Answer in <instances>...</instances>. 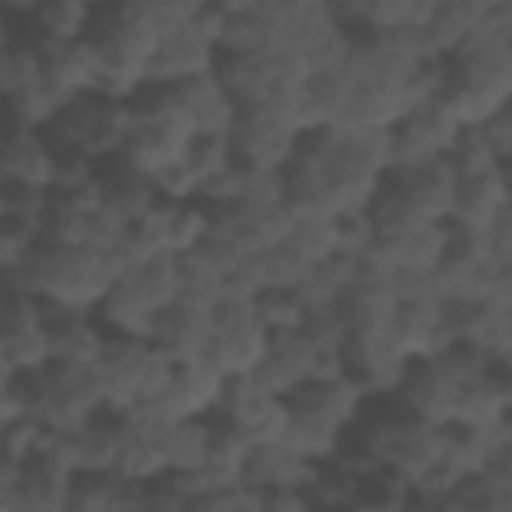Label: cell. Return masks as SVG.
Listing matches in <instances>:
<instances>
[{"label":"cell","mask_w":512,"mask_h":512,"mask_svg":"<svg viewBox=\"0 0 512 512\" xmlns=\"http://www.w3.org/2000/svg\"><path fill=\"white\" fill-rule=\"evenodd\" d=\"M392 172L388 132H304L284 168V200L292 216H356L368 212Z\"/></svg>","instance_id":"cell-1"},{"label":"cell","mask_w":512,"mask_h":512,"mask_svg":"<svg viewBox=\"0 0 512 512\" xmlns=\"http://www.w3.org/2000/svg\"><path fill=\"white\" fill-rule=\"evenodd\" d=\"M124 272H128V260L120 252L60 248V244L44 240L16 272H4V284L24 288V292H32L36 300H44L52 308L96 312Z\"/></svg>","instance_id":"cell-2"},{"label":"cell","mask_w":512,"mask_h":512,"mask_svg":"<svg viewBox=\"0 0 512 512\" xmlns=\"http://www.w3.org/2000/svg\"><path fill=\"white\" fill-rule=\"evenodd\" d=\"M184 296V260L180 256H152L132 264L116 288L96 308V320L108 328L112 340H152L156 320L176 308Z\"/></svg>","instance_id":"cell-3"},{"label":"cell","mask_w":512,"mask_h":512,"mask_svg":"<svg viewBox=\"0 0 512 512\" xmlns=\"http://www.w3.org/2000/svg\"><path fill=\"white\" fill-rule=\"evenodd\" d=\"M456 184H460V176L448 160L408 168V172H388L384 188L376 192V200L368 208L376 240L416 228V224H448L452 204H456Z\"/></svg>","instance_id":"cell-4"},{"label":"cell","mask_w":512,"mask_h":512,"mask_svg":"<svg viewBox=\"0 0 512 512\" xmlns=\"http://www.w3.org/2000/svg\"><path fill=\"white\" fill-rule=\"evenodd\" d=\"M196 140L192 124L184 120L172 88H144L140 96H132V136L120 160H128L136 172L160 180L164 172H172L188 144Z\"/></svg>","instance_id":"cell-5"},{"label":"cell","mask_w":512,"mask_h":512,"mask_svg":"<svg viewBox=\"0 0 512 512\" xmlns=\"http://www.w3.org/2000/svg\"><path fill=\"white\" fill-rule=\"evenodd\" d=\"M44 136L56 152H84L96 164H112L116 156H124L132 136V100H116L104 92L80 96L56 116Z\"/></svg>","instance_id":"cell-6"},{"label":"cell","mask_w":512,"mask_h":512,"mask_svg":"<svg viewBox=\"0 0 512 512\" xmlns=\"http://www.w3.org/2000/svg\"><path fill=\"white\" fill-rule=\"evenodd\" d=\"M172 368L176 360H168L152 340H112L104 360L96 364L112 412L152 408L164 396Z\"/></svg>","instance_id":"cell-7"},{"label":"cell","mask_w":512,"mask_h":512,"mask_svg":"<svg viewBox=\"0 0 512 512\" xmlns=\"http://www.w3.org/2000/svg\"><path fill=\"white\" fill-rule=\"evenodd\" d=\"M36 392H40L36 416L44 420L48 432H80L108 412V396L96 368L48 364L36 376Z\"/></svg>","instance_id":"cell-8"},{"label":"cell","mask_w":512,"mask_h":512,"mask_svg":"<svg viewBox=\"0 0 512 512\" xmlns=\"http://www.w3.org/2000/svg\"><path fill=\"white\" fill-rule=\"evenodd\" d=\"M52 364V336L44 300H36L24 288L4 284V344H0V368L40 376Z\"/></svg>","instance_id":"cell-9"},{"label":"cell","mask_w":512,"mask_h":512,"mask_svg":"<svg viewBox=\"0 0 512 512\" xmlns=\"http://www.w3.org/2000/svg\"><path fill=\"white\" fill-rule=\"evenodd\" d=\"M344 364L368 400H392L412 368V356L392 328H352L344 340Z\"/></svg>","instance_id":"cell-10"},{"label":"cell","mask_w":512,"mask_h":512,"mask_svg":"<svg viewBox=\"0 0 512 512\" xmlns=\"http://www.w3.org/2000/svg\"><path fill=\"white\" fill-rule=\"evenodd\" d=\"M464 124L436 100L412 108L392 132V172H408V168H424V164H436V160H448L456 140H460Z\"/></svg>","instance_id":"cell-11"},{"label":"cell","mask_w":512,"mask_h":512,"mask_svg":"<svg viewBox=\"0 0 512 512\" xmlns=\"http://www.w3.org/2000/svg\"><path fill=\"white\" fill-rule=\"evenodd\" d=\"M216 416L228 420L232 428H240L252 444H284V432H288V400L276 396L272 388H264L256 372L224 376Z\"/></svg>","instance_id":"cell-12"},{"label":"cell","mask_w":512,"mask_h":512,"mask_svg":"<svg viewBox=\"0 0 512 512\" xmlns=\"http://www.w3.org/2000/svg\"><path fill=\"white\" fill-rule=\"evenodd\" d=\"M268 344H272V332H268L264 320L256 316V304L224 300V304L216 308L208 364H216L224 376L256 372L260 360L268 356Z\"/></svg>","instance_id":"cell-13"},{"label":"cell","mask_w":512,"mask_h":512,"mask_svg":"<svg viewBox=\"0 0 512 512\" xmlns=\"http://www.w3.org/2000/svg\"><path fill=\"white\" fill-rule=\"evenodd\" d=\"M304 140V128L260 108H244L232 128V156L252 172H284Z\"/></svg>","instance_id":"cell-14"},{"label":"cell","mask_w":512,"mask_h":512,"mask_svg":"<svg viewBox=\"0 0 512 512\" xmlns=\"http://www.w3.org/2000/svg\"><path fill=\"white\" fill-rule=\"evenodd\" d=\"M492 240L488 232L448 224V248L436 268L444 300H492Z\"/></svg>","instance_id":"cell-15"},{"label":"cell","mask_w":512,"mask_h":512,"mask_svg":"<svg viewBox=\"0 0 512 512\" xmlns=\"http://www.w3.org/2000/svg\"><path fill=\"white\" fill-rule=\"evenodd\" d=\"M216 64H220V48L200 32L196 12H192L188 24H180L176 32H168L160 40V48L152 56V68H148V88H180L188 80L212 76Z\"/></svg>","instance_id":"cell-16"},{"label":"cell","mask_w":512,"mask_h":512,"mask_svg":"<svg viewBox=\"0 0 512 512\" xmlns=\"http://www.w3.org/2000/svg\"><path fill=\"white\" fill-rule=\"evenodd\" d=\"M220 392H224V372L208 360L196 364H176L164 396L144 408L156 412L160 420H196V416H216L220 412Z\"/></svg>","instance_id":"cell-17"},{"label":"cell","mask_w":512,"mask_h":512,"mask_svg":"<svg viewBox=\"0 0 512 512\" xmlns=\"http://www.w3.org/2000/svg\"><path fill=\"white\" fill-rule=\"evenodd\" d=\"M448 332L452 344H468L484 352L492 364L512 348V308L496 300H448Z\"/></svg>","instance_id":"cell-18"},{"label":"cell","mask_w":512,"mask_h":512,"mask_svg":"<svg viewBox=\"0 0 512 512\" xmlns=\"http://www.w3.org/2000/svg\"><path fill=\"white\" fill-rule=\"evenodd\" d=\"M460 384L436 364V360H412L400 392L392 396L400 408H408L416 420H428L436 428H448L456 420V404H460Z\"/></svg>","instance_id":"cell-19"},{"label":"cell","mask_w":512,"mask_h":512,"mask_svg":"<svg viewBox=\"0 0 512 512\" xmlns=\"http://www.w3.org/2000/svg\"><path fill=\"white\" fill-rule=\"evenodd\" d=\"M44 316H48V336H52V364L96 368L104 360L112 336L96 320V312H72V308L44 304Z\"/></svg>","instance_id":"cell-20"},{"label":"cell","mask_w":512,"mask_h":512,"mask_svg":"<svg viewBox=\"0 0 512 512\" xmlns=\"http://www.w3.org/2000/svg\"><path fill=\"white\" fill-rule=\"evenodd\" d=\"M448 300L444 296H428V300H400L396 316H392V332L404 344V352L412 360H432L436 352H444L452 344L448 332Z\"/></svg>","instance_id":"cell-21"},{"label":"cell","mask_w":512,"mask_h":512,"mask_svg":"<svg viewBox=\"0 0 512 512\" xmlns=\"http://www.w3.org/2000/svg\"><path fill=\"white\" fill-rule=\"evenodd\" d=\"M316 360H320V348L304 336V332H284V336H272L268 344V356L260 360L256 376L264 388H272L276 396H296L304 384L316 380Z\"/></svg>","instance_id":"cell-22"},{"label":"cell","mask_w":512,"mask_h":512,"mask_svg":"<svg viewBox=\"0 0 512 512\" xmlns=\"http://www.w3.org/2000/svg\"><path fill=\"white\" fill-rule=\"evenodd\" d=\"M488 12L492 4L488 0H436L432 8V20L424 28V52L432 60H452L484 24H488Z\"/></svg>","instance_id":"cell-23"},{"label":"cell","mask_w":512,"mask_h":512,"mask_svg":"<svg viewBox=\"0 0 512 512\" xmlns=\"http://www.w3.org/2000/svg\"><path fill=\"white\" fill-rule=\"evenodd\" d=\"M172 96H176V104H180V112L196 136H232V128L240 120V104L228 96V88L220 84L216 72L172 88Z\"/></svg>","instance_id":"cell-24"},{"label":"cell","mask_w":512,"mask_h":512,"mask_svg":"<svg viewBox=\"0 0 512 512\" xmlns=\"http://www.w3.org/2000/svg\"><path fill=\"white\" fill-rule=\"evenodd\" d=\"M212 324H216V312H204L180 300L156 320L152 344L176 364H196V360H208L212 352Z\"/></svg>","instance_id":"cell-25"},{"label":"cell","mask_w":512,"mask_h":512,"mask_svg":"<svg viewBox=\"0 0 512 512\" xmlns=\"http://www.w3.org/2000/svg\"><path fill=\"white\" fill-rule=\"evenodd\" d=\"M220 56H268L276 28V0H236L220 4Z\"/></svg>","instance_id":"cell-26"},{"label":"cell","mask_w":512,"mask_h":512,"mask_svg":"<svg viewBox=\"0 0 512 512\" xmlns=\"http://www.w3.org/2000/svg\"><path fill=\"white\" fill-rule=\"evenodd\" d=\"M508 204H512V180H508L504 168L500 172H484V176H460L448 224L472 228V232H492V224L500 220V212Z\"/></svg>","instance_id":"cell-27"},{"label":"cell","mask_w":512,"mask_h":512,"mask_svg":"<svg viewBox=\"0 0 512 512\" xmlns=\"http://www.w3.org/2000/svg\"><path fill=\"white\" fill-rule=\"evenodd\" d=\"M0 176L4 184H28V188H48L56 176V148L48 144L44 132L12 128L4 132V152H0Z\"/></svg>","instance_id":"cell-28"},{"label":"cell","mask_w":512,"mask_h":512,"mask_svg":"<svg viewBox=\"0 0 512 512\" xmlns=\"http://www.w3.org/2000/svg\"><path fill=\"white\" fill-rule=\"evenodd\" d=\"M44 48V80L64 96V100H80L100 92V56L92 40H76V44H40Z\"/></svg>","instance_id":"cell-29"},{"label":"cell","mask_w":512,"mask_h":512,"mask_svg":"<svg viewBox=\"0 0 512 512\" xmlns=\"http://www.w3.org/2000/svg\"><path fill=\"white\" fill-rule=\"evenodd\" d=\"M448 248V224H416L376 240V256L392 272H436Z\"/></svg>","instance_id":"cell-30"},{"label":"cell","mask_w":512,"mask_h":512,"mask_svg":"<svg viewBox=\"0 0 512 512\" xmlns=\"http://www.w3.org/2000/svg\"><path fill=\"white\" fill-rule=\"evenodd\" d=\"M100 184H104V208H112L120 220H128V224H140L156 204H160V188H156V180L152 176H144V172H136L128 160H112V164H104V172H100Z\"/></svg>","instance_id":"cell-31"},{"label":"cell","mask_w":512,"mask_h":512,"mask_svg":"<svg viewBox=\"0 0 512 512\" xmlns=\"http://www.w3.org/2000/svg\"><path fill=\"white\" fill-rule=\"evenodd\" d=\"M44 84V48L40 40L20 28V24H8L4 20V40H0V92L12 100L28 88Z\"/></svg>","instance_id":"cell-32"},{"label":"cell","mask_w":512,"mask_h":512,"mask_svg":"<svg viewBox=\"0 0 512 512\" xmlns=\"http://www.w3.org/2000/svg\"><path fill=\"white\" fill-rule=\"evenodd\" d=\"M216 76H220V84L228 88V96L240 104V108H252V104H260L284 76H296V72H288L280 60H272V56H220V64H216ZM304 80V76H300Z\"/></svg>","instance_id":"cell-33"},{"label":"cell","mask_w":512,"mask_h":512,"mask_svg":"<svg viewBox=\"0 0 512 512\" xmlns=\"http://www.w3.org/2000/svg\"><path fill=\"white\" fill-rule=\"evenodd\" d=\"M316 464L296 456L288 444H256L244 468V488L272 492V488H304L312 480Z\"/></svg>","instance_id":"cell-34"},{"label":"cell","mask_w":512,"mask_h":512,"mask_svg":"<svg viewBox=\"0 0 512 512\" xmlns=\"http://www.w3.org/2000/svg\"><path fill=\"white\" fill-rule=\"evenodd\" d=\"M344 436H348L344 424H336V420H328V416H320V412H308V408H300V404H288V432H284V444H288L296 456H304L308 464H328V460H336V452L344 448Z\"/></svg>","instance_id":"cell-35"},{"label":"cell","mask_w":512,"mask_h":512,"mask_svg":"<svg viewBox=\"0 0 512 512\" xmlns=\"http://www.w3.org/2000/svg\"><path fill=\"white\" fill-rule=\"evenodd\" d=\"M288 404H300V408H308V412H320V416H328V420L352 428V424L364 416L368 396H364V388H360L352 376H332V380H312V384H304L296 396H288Z\"/></svg>","instance_id":"cell-36"},{"label":"cell","mask_w":512,"mask_h":512,"mask_svg":"<svg viewBox=\"0 0 512 512\" xmlns=\"http://www.w3.org/2000/svg\"><path fill=\"white\" fill-rule=\"evenodd\" d=\"M444 460V428L428 424V420H416L408 416L392 456H388V468H396L400 476H408L416 488L424 484V476Z\"/></svg>","instance_id":"cell-37"},{"label":"cell","mask_w":512,"mask_h":512,"mask_svg":"<svg viewBox=\"0 0 512 512\" xmlns=\"http://www.w3.org/2000/svg\"><path fill=\"white\" fill-rule=\"evenodd\" d=\"M92 24H96L92 4H84V0H44V4H36V12L24 28L40 44H76V40H92Z\"/></svg>","instance_id":"cell-38"},{"label":"cell","mask_w":512,"mask_h":512,"mask_svg":"<svg viewBox=\"0 0 512 512\" xmlns=\"http://www.w3.org/2000/svg\"><path fill=\"white\" fill-rule=\"evenodd\" d=\"M348 96H352V76H348V68L308 76V80H304V108H300L304 132L340 128L344 108H348Z\"/></svg>","instance_id":"cell-39"},{"label":"cell","mask_w":512,"mask_h":512,"mask_svg":"<svg viewBox=\"0 0 512 512\" xmlns=\"http://www.w3.org/2000/svg\"><path fill=\"white\" fill-rule=\"evenodd\" d=\"M212 432L216 416L196 420H172L168 428V476H200L212 456Z\"/></svg>","instance_id":"cell-40"},{"label":"cell","mask_w":512,"mask_h":512,"mask_svg":"<svg viewBox=\"0 0 512 512\" xmlns=\"http://www.w3.org/2000/svg\"><path fill=\"white\" fill-rule=\"evenodd\" d=\"M144 484H128L116 472H92L76 476V488L68 496L64 512H132Z\"/></svg>","instance_id":"cell-41"},{"label":"cell","mask_w":512,"mask_h":512,"mask_svg":"<svg viewBox=\"0 0 512 512\" xmlns=\"http://www.w3.org/2000/svg\"><path fill=\"white\" fill-rule=\"evenodd\" d=\"M352 280H356V260L352 256H332L324 264H312L296 292L308 304V312H320V308H336L344 300V292L352 288Z\"/></svg>","instance_id":"cell-42"},{"label":"cell","mask_w":512,"mask_h":512,"mask_svg":"<svg viewBox=\"0 0 512 512\" xmlns=\"http://www.w3.org/2000/svg\"><path fill=\"white\" fill-rule=\"evenodd\" d=\"M304 492L312 496L316 512H356L360 476L348 472L344 464L328 460V464H316V472H312V480L304 484Z\"/></svg>","instance_id":"cell-43"},{"label":"cell","mask_w":512,"mask_h":512,"mask_svg":"<svg viewBox=\"0 0 512 512\" xmlns=\"http://www.w3.org/2000/svg\"><path fill=\"white\" fill-rule=\"evenodd\" d=\"M300 260L308 264H324L332 256H340V220L336 216H296L288 240H284Z\"/></svg>","instance_id":"cell-44"},{"label":"cell","mask_w":512,"mask_h":512,"mask_svg":"<svg viewBox=\"0 0 512 512\" xmlns=\"http://www.w3.org/2000/svg\"><path fill=\"white\" fill-rule=\"evenodd\" d=\"M412 496H416V484L408 476H400L396 468H376L360 480L356 512H404Z\"/></svg>","instance_id":"cell-45"},{"label":"cell","mask_w":512,"mask_h":512,"mask_svg":"<svg viewBox=\"0 0 512 512\" xmlns=\"http://www.w3.org/2000/svg\"><path fill=\"white\" fill-rule=\"evenodd\" d=\"M180 164H184V172L196 180V188H200V196H204V188L236 164V156H232V136H196V140L188 144V152H184Z\"/></svg>","instance_id":"cell-46"},{"label":"cell","mask_w":512,"mask_h":512,"mask_svg":"<svg viewBox=\"0 0 512 512\" xmlns=\"http://www.w3.org/2000/svg\"><path fill=\"white\" fill-rule=\"evenodd\" d=\"M448 164L456 168V176H484V172H500L504 168V160L492 148V140L484 136V128H464L456 148H452V156H448Z\"/></svg>","instance_id":"cell-47"},{"label":"cell","mask_w":512,"mask_h":512,"mask_svg":"<svg viewBox=\"0 0 512 512\" xmlns=\"http://www.w3.org/2000/svg\"><path fill=\"white\" fill-rule=\"evenodd\" d=\"M256 316L264 320V328L272 336H284V332H300L304 320H308V304L300 300V292H284V288H272L256 300Z\"/></svg>","instance_id":"cell-48"},{"label":"cell","mask_w":512,"mask_h":512,"mask_svg":"<svg viewBox=\"0 0 512 512\" xmlns=\"http://www.w3.org/2000/svg\"><path fill=\"white\" fill-rule=\"evenodd\" d=\"M256 268H260V280H264V292H272V288H284V292H296L300 284H304V276H308V260H300L288 244H280V248H268V252H260L256 256Z\"/></svg>","instance_id":"cell-49"},{"label":"cell","mask_w":512,"mask_h":512,"mask_svg":"<svg viewBox=\"0 0 512 512\" xmlns=\"http://www.w3.org/2000/svg\"><path fill=\"white\" fill-rule=\"evenodd\" d=\"M40 244H44V224L0 216V264H4V272H16Z\"/></svg>","instance_id":"cell-50"},{"label":"cell","mask_w":512,"mask_h":512,"mask_svg":"<svg viewBox=\"0 0 512 512\" xmlns=\"http://www.w3.org/2000/svg\"><path fill=\"white\" fill-rule=\"evenodd\" d=\"M48 212H52V192L48 188L0 184V216L4 220H36V224H48Z\"/></svg>","instance_id":"cell-51"},{"label":"cell","mask_w":512,"mask_h":512,"mask_svg":"<svg viewBox=\"0 0 512 512\" xmlns=\"http://www.w3.org/2000/svg\"><path fill=\"white\" fill-rule=\"evenodd\" d=\"M40 408V392H36V376L24 372H4L0 384V424H16V420H32ZM40 420V416H36Z\"/></svg>","instance_id":"cell-52"},{"label":"cell","mask_w":512,"mask_h":512,"mask_svg":"<svg viewBox=\"0 0 512 512\" xmlns=\"http://www.w3.org/2000/svg\"><path fill=\"white\" fill-rule=\"evenodd\" d=\"M460 388H468V384H476V380H484L488 372H492V360L484 356V352H476V348H468V344H448L444 352H436L432 356Z\"/></svg>","instance_id":"cell-53"},{"label":"cell","mask_w":512,"mask_h":512,"mask_svg":"<svg viewBox=\"0 0 512 512\" xmlns=\"http://www.w3.org/2000/svg\"><path fill=\"white\" fill-rule=\"evenodd\" d=\"M48 440V428L44 420H16V424H4V460L8 464H28L32 456H40Z\"/></svg>","instance_id":"cell-54"},{"label":"cell","mask_w":512,"mask_h":512,"mask_svg":"<svg viewBox=\"0 0 512 512\" xmlns=\"http://www.w3.org/2000/svg\"><path fill=\"white\" fill-rule=\"evenodd\" d=\"M104 172V164H96L84 152H56V176H52V192H80L88 184H96Z\"/></svg>","instance_id":"cell-55"},{"label":"cell","mask_w":512,"mask_h":512,"mask_svg":"<svg viewBox=\"0 0 512 512\" xmlns=\"http://www.w3.org/2000/svg\"><path fill=\"white\" fill-rule=\"evenodd\" d=\"M132 512H188V496H184L172 480L144 484L140 496H136V508H132Z\"/></svg>","instance_id":"cell-56"},{"label":"cell","mask_w":512,"mask_h":512,"mask_svg":"<svg viewBox=\"0 0 512 512\" xmlns=\"http://www.w3.org/2000/svg\"><path fill=\"white\" fill-rule=\"evenodd\" d=\"M260 512H316V504L304 488H272L260 492Z\"/></svg>","instance_id":"cell-57"},{"label":"cell","mask_w":512,"mask_h":512,"mask_svg":"<svg viewBox=\"0 0 512 512\" xmlns=\"http://www.w3.org/2000/svg\"><path fill=\"white\" fill-rule=\"evenodd\" d=\"M480 128H484V136L492 140V148L500 152V160L512 164V100H508L488 124H480Z\"/></svg>","instance_id":"cell-58"},{"label":"cell","mask_w":512,"mask_h":512,"mask_svg":"<svg viewBox=\"0 0 512 512\" xmlns=\"http://www.w3.org/2000/svg\"><path fill=\"white\" fill-rule=\"evenodd\" d=\"M496 304L512 308V256H496L492 260V292H488Z\"/></svg>","instance_id":"cell-59"},{"label":"cell","mask_w":512,"mask_h":512,"mask_svg":"<svg viewBox=\"0 0 512 512\" xmlns=\"http://www.w3.org/2000/svg\"><path fill=\"white\" fill-rule=\"evenodd\" d=\"M488 240H492V256H512V204H508V208L500 212V220L492 224Z\"/></svg>","instance_id":"cell-60"},{"label":"cell","mask_w":512,"mask_h":512,"mask_svg":"<svg viewBox=\"0 0 512 512\" xmlns=\"http://www.w3.org/2000/svg\"><path fill=\"white\" fill-rule=\"evenodd\" d=\"M488 476H492V480H496V488H500V492L512 500V440L504 444V452L496 456V464L488 468Z\"/></svg>","instance_id":"cell-61"},{"label":"cell","mask_w":512,"mask_h":512,"mask_svg":"<svg viewBox=\"0 0 512 512\" xmlns=\"http://www.w3.org/2000/svg\"><path fill=\"white\" fill-rule=\"evenodd\" d=\"M504 172H508V180H512V164H504Z\"/></svg>","instance_id":"cell-62"}]
</instances>
